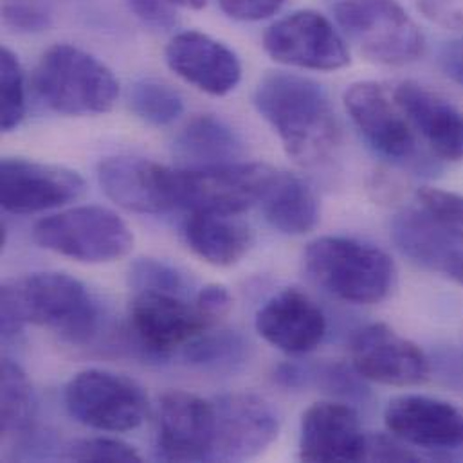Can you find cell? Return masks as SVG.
Listing matches in <instances>:
<instances>
[{"instance_id": "1", "label": "cell", "mask_w": 463, "mask_h": 463, "mask_svg": "<svg viewBox=\"0 0 463 463\" xmlns=\"http://www.w3.org/2000/svg\"><path fill=\"white\" fill-rule=\"evenodd\" d=\"M252 101L298 165H319L337 148L339 121L328 94L314 80L281 71L269 72L256 85Z\"/></svg>"}, {"instance_id": "2", "label": "cell", "mask_w": 463, "mask_h": 463, "mask_svg": "<svg viewBox=\"0 0 463 463\" xmlns=\"http://www.w3.org/2000/svg\"><path fill=\"white\" fill-rule=\"evenodd\" d=\"M0 301L4 337L20 334L31 323L83 345L99 326L98 303L80 279L65 272H36L5 281Z\"/></svg>"}, {"instance_id": "3", "label": "cell", "mask_w": 463, "mask_h": 463, "mask_svg": "<svg viewBox=\"0 0 463 463\" xmlns=\"http://www.w3.org/2000/svg\"><path fill=\"white\" fill-rule=\"evenodd\" d=\"M303 265L308 278L325 292L354 305L383 301L395 278V265L383 249L346 236L310 241Z\"/></svg>"}, {"instance_id": "4", "label": "cell", "mask_w": 463, "mask_h": 463, "mask_svg": "<svg viewBox=\"0 0 463 463\" xmlns=\"http://www.w3.org/2000/svg\"><path fill=\"white\" fill-rule=\"evenodd\" d=\"M34 87L42 101L63 116L107 114L119 98L114 72L90 52L69 43H56L42 54Z\"/></svg>"}, {"instance_id": "5", "label": "cell", "mask_w": 463, "mask_h": 463, "mask_svg": "<svg viewBox=\"0 0 463 463\" xmlns=\"http://www.w3.org/2000/svg\"><path fill=\"white\" fill-rule=\"evenodd\" d=\"M334 18L372 61L406 65L424 54L422 31L397 0H339Z\"/></svg>"}, {"instance_id": "6", "label": "cell", "mask_w": 463, "mask_h": 463, "mask_svg": "<svg viewBox=\"0 0 463 463\" xmlns=\"http://www.w3.org/2000/svg\"><path fill=\"white\" fill-rule=\"evenodd\" d=\"M33 238L40 247L81 263H110L134 247L127 222L103 206H80L43 219Z\"/></svg>"}, {"instance_id": "7", "label": "cell", "mask_w": 463, "mask_h": 463, "mask_svg": "<svg viewBox=\"0 0 463 463\" xmlns=\"http://www.w3.org/2000/svg\"><path fill=\"white\" fill-rule=\"evenodd\" d=\"M63 402L80 424L110 433L137 430L148 411V399L137 383L98 368L76 373L65 386Z\"/></svg>"}, {"instance_id": "8", "label": "cell", "mask_w": 463, "mask_h": 463, "mask_svg": "<svg viewBox=\"0 0 463 463\" xmlns=\"http://www.w3.org/2000/svg\"><path fill=\"white\" fill-rule=\"evenodd\" d=\"M276 170L261 163H230L175 170L177 208L240 215L260 204Z\"/></svg>"}, {"instance_id": "9", "label": "cell", "mask_w": 463, "mask_h": 463, "mask_svg": "<svg viewBox=\"0 0 463 463\" xmlns=\"http://www.w3.org/2000/svg\"><path fill=\"white\" fill-rule=\"evenodd\" d=\"M265 52L278 63L308 71H339L350 63V51L337 27L312 9L294 11L263 34Z\"/></svg>"}, {"instance_id": "10", "label": "cell", "mask_w": 463, "mask_h": 463, "mask_svg": "<svg viewBox=\"0 0 463 463\" xmlns=\"http://www.w3.org/2000/svg\"><path fill=\"white\" fill-rule=\"evenodd\" d=\"M343 101L352 123L375 154L399 165L417 161V132L381 83L357 81L346 89Z\"/></svg>"}, {"instance_id": "11", "label": "cell", "mask_w": 463, "mask_h": 463, "mask_svg": "<svg viewBox=\"0 0 463 463\" xmlns=\"http://www.w3.org/2000/svg\"><path fill=\"white\" fill-rule=\"evenodd\" d=\"M128 319L136 343L152 357L170 355L213 326L188 298L165 292H136Z\"/></svg>"}, {"instance_id": "12", "label": "cell", "mask_w": 463, "mask_h": 463, "mask_svg": "<svg viewBox=\"0 0 463 463\" xmlns=\"http://www.w3.org/2000/svg\"><path fill=\"white\" fill-rule=\"evenodd\" d=\"M85 181L63 166L20 157H5L0 165V203L14 215L40 213L78 201Z\"/></svg>"}, {"instance_id": "13", "label": "cell", "mask_w": 463, "mask_h": 463, "mask_svg": "<svg viewBox=\"0 0 463 463\" xmlns=\"http://www.w3.org/2000/svg\"><path fill=\"white\" fill-rule=\"evenodd\" d=\"M350 359L363 381L377 384L417 386L430 375L426 354L384 323H372L354 334Z\"/></svg>"}, {"instance_id": "14", "label": "cell", "mask_w": 463, "mask_h": 463, "mask_svg": "<svg viewBox=\"0 0 463 463\" xmlns=\"http://www.w3.org/2000/svg\"><path fill=\"white\" fill-rule=\"evenodd\" d=\"M215 448L213 458L241 462L260 457L279 433L276 410L254 393H228L213 401Z\"/></svg>"}, {"instance_id": "15", "label": "cell", "mask_w": 463, "mask_h": 463, "mask_svg": "<svg viewBox=\"0 0 463 463\" xmlns=\"http://www.w3.org/2000/svg\"><path fill=\"white\" fill-rule=\"evenodd\" d=\"M105 195L119 208L159 215L177 208L175 170L141 157H109L98 166Z\"/></svg>"}, {"instance_id": "16", "label": "cell", "mask_w": 463, "mask_h": 463, "mask_svg": "<svg viewBox=\"0 0 463 463\" xmlns=\"http://www.w3.org/2000/svg\"><path fill=\"white\" fill-rule=\"evenodd\" d=\"M215 408L188 392H168L159 404V457L168 462H204L213 458Z\"/></svg>"}, {"instance_id": "17", "label": "cell", "mask_w": 463, "mask_h": 463, "mask_svg": "<svg viewBox=\"0 0 463 463\" xmlns=\"http://www.w3.org/2000/svg\"><path fill=\"white\" fill-rule=\"evenodd\" d=\"M388 431L401 442L430 451L463 448V411L455 404L426 395H401L386 406Z\"/></svg>"}, {"instance_id": "18", "label": "cell", "mask_w": 463, "mask_h": 463, "mask_svg": "<svg viewBox=\"0 0 463 463\" xmlns=\"http://www.w3.org/2000/svg\"><path fill=\"white\" fill-rule=\"evenodd\" d=\"M368 437L355 410L343 402H317L301 419L303 462H366Z\"/></svg>"}, {"instance_id": "19", "label": "cell", "mask_w": 463, "mask_h": 463, "mask_svg": "<svg viewBox=\"0 0 463 463\" xmlns=\"http://www.w3.org/2000/svg\"><path fill=\"white\" fill-rule=\"evenodd\" d=\"M165 56L179 78L212 96L230 94L241 80V65L234 51L201 31L175 34Z\"/></svg>"}, {"instance_id": "20", "label": "cell", "mask_w": 463, "mask_h": 463, "mask_svg": "<svg viewBox=\"0 0 463 463\" xmlns=\"http://www.w3.org/2000/svg\"><path fill=\"white\" fill-rule=\"evenodd\" d=\"M254 325L269 345L292 355L316 350L326 334L323 310L298 288L274 294L258 310Z\"/></svg>"}, {"instance_id": "21", "label": "cell", "mask_w": 463, "mask_h": 463, "mask_svg": "<svg viewBox=\"0 0 463 463\" xmlns=\"http://www.w3.org/2000/svg\"><path fill=\"white\" fill-rule=\"evenodd\" d=\"M393 98L437 157L463 161V112L455 103L417 81L399 83Z\"/></svg>"}, {"instance_id": "22", "label": "cell", "mask_w": 463, "mask_h": 463, "mask_svg": "<svg viewBox=\"0 0 463 463\" xmlns=\"http://www.w3.org/2000/svg\"><path fill=\"white\" fill-rule=\"evenodd\" d=\"M392 238L415 265L463 283V247L419 204L393 217Z\"/></svg>"}, {"instance_id": "23", "label": "cell", "mask_w": 463, "mask_h": 463, "mask_svg": "<svg viewBox=\"0 0 463 463\" xmlns=\"http://www.w3.org/2000/svg\"><path fill=\"white\" fill-rule=\"evenodd\" d=\"M186 245L204 261L230 267L240 261L252 245L250 228L236 215L192 212L183 224Z\"/></svg>"}, {"instance_id": "24", "label": "cell", "mask_w": 463, "mask_h": 463, "mask_svg": "<svg viewBox=\"0 0 463 463\" xmlns=\"http://www.w3.org/2000/svg\"><path fill=\"white\" fill-rule=\"evenodd\" d=\"M260 204L265 221L285 234H307L319 222V203L314 190L292 174L276 172Z\"/></svg>"}, {"instance_id": "25", "label": "cell", "mask_w": 463, "mask_h": 463, "mask_svg": "<svg viewBox=\"0 0 463 463\" xmlns=\"http://www.w3.org/2000/svg\"><path fill=\"white\" fill-rule=\"evenodd\" d=\"M241 143L232 127L215 116L192 119L175 139V156L186 168H206L236 163Z\"/></svg>"}, {"instance_id": "26", "label": "cell", "mask_w": 463, "mask_h": 463, "mask_svg": "<svg viewBox=\"0 0 463 463\" xmlns=\"http://www.w3.org/2000/svg\"><path fill=\"white\" fill-rule=\"evenodd\" d=\"M361 375L352 368L339 363L321 364H279L274 372V381L290 390L299 388H319L330 395H341L346 399H364L366 388L361 383Z\"/></svg>"}, {"instance_id": "27", "label": "cell", "mask_w": 463, "mask_h": 463, "mask_svg": "<svg viewBox=\"0 0 463 463\" xmlns=\"http://www.w3.org/2000/svg\"><path fill=\"white\" fill-rule=\"evenodd\" d=\"M2 404H0V428L4 437H16L31 431L36 401L27 373L11 359L2 361Z\"/></svg>"}, {"instance_id": "28", "label": "cell", "mask_w": 463, "mask_h": 463, "mask_svg": "<svg viewBox=\"0 0 463 463\" xmlns=\"http://www.w3.org/2000/svg\"><path fill=\"white\" fill-rule=\"evenodd\" d=\"M247 352L249 345L240 334L232 330H206L184 346V359L204 370L222 372L243 364L247 361Z\"/></svg>"}, {"instance_id": "29", "label": "cell", "mask_w": 463, "mask_h": 463, "mask_svg": "<svg viewBox=\"0 0 463 463\" xmlns=\"http://www.w3.org/2000/svg\"><path fill=\"white\" fill-rule=\"evenodd\" d=\"M132 112L152 127H168L175 123L183 112L184 103L181 94L159 80H139L130 89Z\"/></svg>"}, {"instance_id": "30", "label": "cell", "mask_w": 463, "mask_h": 463, "mask_svg": "<svg viewBox=\"0 0 463 463\" xmlns=\"http://www.w3.org/2000/svg\"><path fill=\"white\" fill-rule=\"evenodd\" d=\"M130 287L136 292H165L188 298L192 281L177 267L156 260V258H139L130 267Z\"/></svg>"}, {"instance_id": "31", "label": "cell", "mask_w": 463, "mask_h": 463, "mask_svg": "<svg viewBox=\"0 0 463 463\" xmlns=\"http://www.w3.org/2000/svg\"><path fill=\"white\" fill-rule=\"evenodd\" d=\"M0 81H2V130H14L25 116V81L18 56L4 47L0 51Z\"/></svg>"}, {"instance_id": "32", "label": "cell", "mask_w": 463, "mask_h": 463, "mask_svg": "<svg viewBox=\"0 0 463 463\" xmlns=\"http://www.w3.org/2000/svg\"><path fill=\"white\" fill-rule=\"evenodd\" d=\"M419 204L428 215L463 247V197L439 188H420Z\"/></svg>"}, {"instance_id": "33", "label": "cell", "mask_w": 463, "mask_h": 463, "mask_svg": "<svg viewBox=\"0 0 463 463\" xmlns=\"http://www.w3.org/2000/svg\"><path fill=\"white\" fill-rule=\"evenodd\" d=\"M69 462L139 463L141 455L121 440L114 439H83L71 444L63 455Z\"/></svg>"}, {"instance_id": "34", "label": "cell", "mask_w": 463, "mask_h": 463, "mask_svg": "<svg viewBox=\"0 0 463 463\" xmlns=\"http://www.w3.org/2000/svg\"><path fill=\"white\" fill-rule=\"evenodd\" d=\"M127 4L148 27L168 31L177 25V11L172 0H127Z\"/></svg>"}, {"instance_id": "35", "label": "cell", "mask_w": 463, "mask_h": 463, "mask_svg": "<svg viewBox=\"0 0 463 463\" xmlns=\"http://www.w3.org/2000/svg\"><path fill=\"white\" fill-rule=\"evenodd\" d=\"M285 0H219L221 9L240 22H260L279 11Z\"/></svg>"}, {"instance_id": "36", "label": "cell", "mask_w": 463, "mask_h": 463, "mask_svg": "<svg viewBox=\"0 0 463 463\" xmlns=\"http://www.w3.org/2000/svg\"><path fill=\"white\" fill-rule=\"evenodd\" d=\"M419 9L440 27L463 31V0H419Z\"/></svg>"}, {"instance_id": "37", "label": "cell", "mask_w": 463, "mask_h": 463, "mask_svg": "<svg viewBox=\"0 0 463 463\" xmlns=\"http://www.w3.org/2000/svg\"><path fill=\"white\" fill-rule=\"evenodd\" d=\"M195 305L213 325H217L232 310V292L219 283L206 285L197 292Z\"/></svg>"}, {"instance_id": "38", "label": "cell", "mask_w": 463, "mask_h": 463, "mask_svg": "<svg viewBox=\"0 0 463 463\" xmlns=\"http://www.w3.org/2000/svg\"><path fill=\"white\" fill-rule=\"evenodd\" d=\"M404 444V442H402ZM399 439L392 435H377L368 437V448H366V462L377 460V462H419L420 457L404 448Z\"/></svg>"}, {"instance_id": "39", "label": "cell", "mask_w": 463, "mask_h": 463, "mask_svg": "<svg viewBox=\"0 0 463 463\" xmlns=\"http://www.w3.org/2000/svg\"><path fill=\"white\" fill-rule=\"evenodd\" d=\"M4 20L18 31H43L49 25V14L36 5L13 4L4 7Z\"/></svg>"}, {"instance_id": "40", "label": "cell", "mask_w": 463, "mask_h": 463, "mask_svg": "<svg viewBox=\"0 0 463 463\" xmlns=\"http://www.w3.org/2000/svg\"><path fill=\"white\" fill-rule=\"evenodd\" d=\"M440 65L449 80L463 87V34L444 45L440 52Z\"/></svg>"}, {"instance_id": "41", "label": "cell", "mask_w": 463, "mask_h": 463, "mask_svg": "<svg viewBox=\"0 0 463 463\" xmlns=\"http://www.w3.org/2000/svg\"><path fill=\"white\" fill-rule=\"evenodd\" d=\"M175 5H183V7H192V9H201L206 5L208 0H172Z\"/></svg>"}]
</instances>
